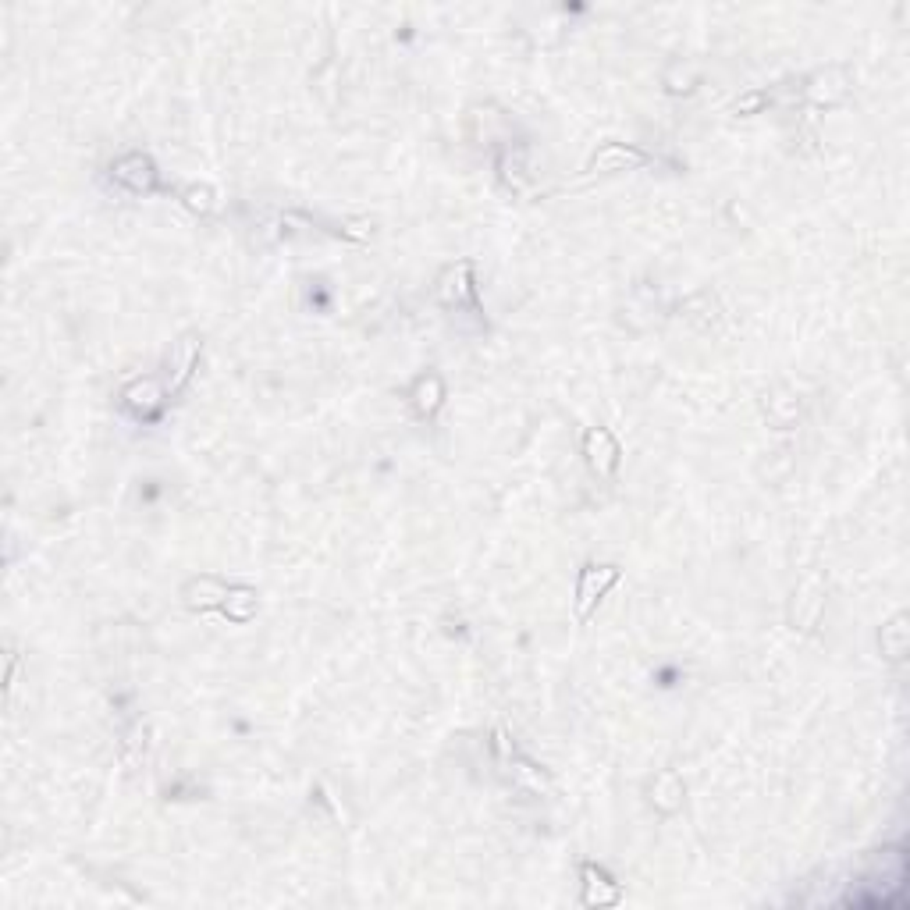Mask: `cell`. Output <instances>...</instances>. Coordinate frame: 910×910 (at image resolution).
<instances>
[{
    "instance_id": "cell-18",
    "label": "cell",
    "mask_w": 910,
    "mask_h": 910,
    "mask_svg": "<svg viewBox=\"0 0 910 910\" xmlns=\"http://www.w3.org/2000/svg\"><path fill=\"white\" fill-rule=\"evenodd\" d=\"M182 200H185V207H189L192 214H214V210H217V192L210 189V185H189Z\"/></svg>"
},
{
    "instance_id": "cell-11",
    "label": "cell",
    "mask_w": 910,
    "mask_h": 910,
    "mask_svg": "<svg viewBox=\"0 0 910 910\" xmlns=\"http://www.w3.org/2000/svg\"><path fill=\"white\" fill-rule=\"evenodd\" d=\"M200 349H203V342L196 335H185L182 342L175 345V352H171V367H175V377L168 381V395H178L185 388V381H189L192 370H196V363H200Z\"/></svg>"
},
{
    "instance_id": "cell-20",
    "label": "cell",
    "mask_w": 910,
    "mask_h": 910,
    "mask_svg": "<svg viewBox=\"0 0 910 910\" xmlns=\"http://www.w3.org/2000/svg\"><path fill=\"white\" fill-rule=\"evenodd\" d=\"M768 100H772V96H768V89H754V93H743L740 100H736V104H733V111H736V114H743V118H747V114H758V111H765V107H768Z\"/></svg>"
},
{
    "instance_id": "cell-12",
    "label": "cell",
    "mask_w": 910,
    "mask_h": 910,
    "mask_svg": "<svg viewBox=\"0 0 910 910\" xmlns=\"http://www.w3.org/2000/svg\"><path fill=\"white\" fill-rule=\"evenodd\" d=\"M765 416H768V424L779 427V431L793 427L800 420L797 392H790V388H775L772 395H765Z\"/></svg>"
},
{
    "instance_id": "cell-15",
    "label": "cell",
    "mask_w": 910,
    "mask_h": 910,
    "mask_svg": "<svg viewBox=\"0 0 910 910\" xmlns=\"http://www.w3.org/2000/svg\"><path fill=\"white\" fill-rule=\"evenodd\" d=\"M441 402H445V381H441L438 374H424L416 377L413 384V406L420 416H434L441 409Z\"/></svg>"
},
{
    "instance_id": "cell-4",
    "label": "cell",
    "mask_w": 910,
    "mask_h": 910,
    "mask_svg": "<svg viewBox=\"0 0 910 910\" xmlns=\"http://www.w3.org/2000/svg\"><path fill=\"white\" fill-rule=\"evenodd\" d=\"M651 164L644 150L637 146H626V143H605L594 150V157L587 160V171H601V175H615V171H633V168H644Z\"/></svg>"
},
{
    "instance_id": "cell-2",
    "label": "cell",
    "mask_w": 910,
    "mask_h": 910,
    "mask_svg": "<svg viewBox=\"0 0 910 910\" xmlns=\"http://www.w3.org/2000/svg\"><path fill=\"white\" fill-rule=\"evenodd\" d=\"M619 583V566H587L576 583V619L587 623L598 608V601Z\"/></svg>"
},
{
    "instance_id": "cell-5",
    "label": "cell",
    "mask_w": 910,
    "mask_h": 910,
    "mask_svg": "<svg viewBox=\"0 0 910 910\" xmlns=\"http://www.w3.org/2000/svg\"><path fill=\"white\" fill-rule=\"evenodd\" d=\"M114 182L125 185L128 192H153L157 189V168L153 160L143 157V153H125V157L114 160L111 168Z\"/></svg>"
},
{
    "instance_id": "cell-1",
    "label": "cell",
    "mask_w": 910,
    "mask_h": 910,
    "mask_svg": "<svg viewBox=\"0 0 910 910\" xmlns=\"http://www.w3.org/2000/svg\"><path fill=\"white\" fill-rule=\"evenodd\" d=\"M822 612H825V580L822 576H807L797 591H793L790 626L797 633H811L818 626V619H822Z\"/></svg>"
},
{
    "instance_id": "cell-17",
    "label": "cell",
    "mask_w": 910,
    "mask_h": 910,
    "mask_svg": "<svg viewBox=\"0 0 910 910\" xmlns=\"http://www.w3.org/2000/svg\"><path fill=\"white\" fill-rule=\"evenodd\" d=\"M146 722H136V726L128 729L125 740H121V758H125V765H143L146 761Z\"/></svg>"
},
{
    "instance_id": "cell-3",
    "label": "cell",
    "mask_w": 910,
    "mask_h": 910,
    "mask_svg": "<svg viewBox=\"0 0 910 910\" xmlns=\"http://www.w3.org/2000/svg\"><path fill=\"white\" fill-rule=\"evenodd\" d=\"M438 299L452 310H477V285H473V264L459 260L438 278Z\"/></svg>"
},
{
    "instance_id": "cell-19",
    "label": "cell",
    "mask_w": 910,
    "mask_h": 910,
    "mask_svg": "<svg viewBox=\"0 0 910 910\" xmlns=\"http://www.w3.org/2000/svg\"><path fill=\"white\" fill-rule=\"evenodd\" d=\"M694 82H697V68H694V64H687V68H683V64L676 61L669 72H665V86H669V93H690V89H694Z\"/></svg>"
},
{
    "instance_id": "cell-16",
    "label": "cell",
    "mask_w": 910,
    "mask_h": 910,
    "mask_svg": "<svg viewBox=\"0 0 910 910\" xmlns=\"http://www.w3.org/2000/svg\"><path fill=\"white\" fill-rule=\"evenodd\" d=\"M221 612L232 619V623H249L256 615V591L253 587H228V598H224Z\"/></svg>"
},
{
    "instance_id": "cell-6",
    "label": "cell",
    "mask_w": 910,
    "mask_h": 910,
    "mask_svg": "<svg viewBox=\"0 0 910 910\" xmlns=\"http://www.w3.org/2000/svg\"><path fill=\"white\" fill-rule=\"evenodd\" d=\"M580 879H583V903L587 907H615V903L623 900L619 882H612V875L605 868H598V864H583Z\"/></svg>"
},
{
    "instance_id": "cell-9",
    "label": "cell",
    "mask_w": 910,
    "mask_h": 910,
    "mask_svg": "<svg viewBox=\"0 0 910 910\" xmlns=\"http://www.w3.org/2000/svg\"><path fill=\"white\" fill-rule=\"evenodd\" d=\"M125 406L132 409L136 416H143V420H150V416L160 413V406H164V399H168V392L160 388L157 377H143V381H132L125 388Z\"/></svg>"
},
{
    "instance_id": "cell-10",
    "label": "cell",
    "mask_w": 910,
    "mask_h": 910,
    "mask_svg": "<svg viewBox=\"0 0 910 910\" xmlns=\"http://www.w3.org/2000/svg\"><path fill=\"white\" fill-rule=\"evenodd\" d=\"M185 605L192 608V612H210V608H221L224 598H228V587H224L217 576H196V580L185 583L182 591Z\"/></svg>"
},
{
    "instance_id": "cell-13",
    "label": "cell",
    "mask_w": 910,
    "mask_h": 910,
    "mask_svg": "<svg viewBox=\"0 0 910 910\" xmlns=\"http://www.w3.org/2000/svg\"><path fill=\"white\" fill-rule=\"evenodd\" d=\"M683 793H687L683 779H679L672 768H665L655 783H651V804H655L662 815H672V811H679V807H683Z\"/></svg>"
},
{
    "instance_id": "cell-8",
    "label": "cell",
    "mask_w": 910,
    "mask_h": 910,
    "mask_svg": "<svg viewBox=\"0 0 910 910\" xmlns=\"http://www.w3.org/2000/svg\"><path fill=\"white\" fill-rule=\"evenodd\" d=\"M850 93V75L847 68H825L807 79V100L815 107H832Z\"/></svg>"
},
{
    "instance_id": "cell-14",
    "label": "cell",
    "mask_w": 910,
    "mask_h": 910,
    "mask_svg": "<svg viewBox=\"0 0 910 910\" xmlns=\"http://www.w3.org/2000/svg\"><path fill=\"white\" fill-rule=\"evenodd\" d=\"M910 619L907 615H893L886 626H882V633H879V647H882V655L889 658V662H903L907 658V644H910Z\"/></svg>"
},
{
    "instance_id": "cell-7",
    "label": "cell",
    "mask_w": 910,
    "mask_h": 910,
    "mask_svg": "<svg viewBox=\"0 0 910 910\" xmlns=\"http://www.w3.org/2000/svg\"><path fill=\"white\" fill-rule=\"evenodd\" d=\"M583 455H587V463H591V470L598 473V477H612L615 466H619V445H615L612 431H605V427H591V431H587V438H583Z\"/></svg>"
}]
</instances>
